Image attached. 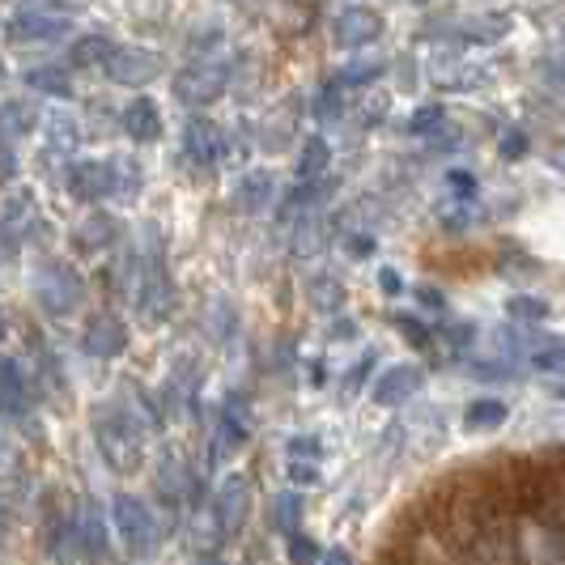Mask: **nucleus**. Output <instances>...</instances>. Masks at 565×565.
<instances>
[{"instance_id":"obj_1","label":"nucleus","mask_w":565,"mask_h":565,"mask_svg":"<svg viewBox=\"0 0 565 565\" xmlns=\"http://www.w3.org/2000/svg\"><path fill=\"white\" fill-rule=\"evenodd\" d=\"M94 443L115 472H137L145 463V434L124 404H103L94 413Z\"/></svg>"},{"instance_id":"obj_2","label":"nucleus","mask_w":565,"mask_h":565,"mask_svg":"<svg viewBox=\"0 0 565 565\" xmlns=\"http://www.w3.org/2000/svg\"><path fill=\"white\" fill-rule=\"evenodd\" d=\"M73 18H77V4L39 0V4L18 9V13L4 22V34H9V43H52L60 34H68Z\"/></svg>"},{"instance_id":"obj_3","label":"nucleus","mask_w":565,"mask_h":565,"mask_svg":"<svg viewBox=\"0 0 565 565\" xmlns=\"http://www.w3.org/2000/svg\"><path fill=\"white\" fill-rule=\"evenodd\" d=\"M111 532L119 536L128 557H149L158 544V519L137 493H115L111 498Z\"/></svg>"},{"instance_id":"obj_4","label":"nucleus","mask_w":565,"mask_h":565,"mask_svg":"<svg viewBox=\"0 0 565 565\" xmlns=\"http://www.w3.org/2000/svg\"><path fill=\"white\" fill-rule=\"evenodd\" d=\"M34 298L39 307L52 315V319H64L82 307V277L73 264H60V259H43L39 273H34Z\"/></svg>"},{"instance_id":"obj_5","label":"nucleus","mask_w":565,"mask_h":565,"mask_svg":"<svg viewBox=\"0 0 565 565\" xmlns=\"http://www.w3.org/2000/svg\"><path fill=\"white\" fill-rule=\"evenodd\" d=\"M124 170H128L124 158H77V162L68 167V192L77 200H85V204L119 196Z\"/></svg>"},{"instance_id":"obj_6","label":"nucleus","mask_w":565,"mask_h":565,"mask_svg":"<svg viewBox=\"0 0 565 565\" xmlns=\"http://www.w3.org/2000/svg\"><path fill=\"white\" fill-rule=\"evenodd\" d=\"M226 85H230L226 64H217V60H196V64H188V68L174 77V103L200 111V107L217 103V98L226 94Z\"/></svg>"},{"instance_id":"obj_7","label":"nucleus","mask_w":565,"mask_h":565,"mask_svg":"<svg viewBox=\"0 0 565 565\" xmlns=\"http://www.w3.org/2000/svg\"><path fill=\"white\" fill-rule=\"evenodd\" d=\"M247 514H252V481L234 472V477H226V481L217 484V498H213V527L222 532V540L238 536L243 523H247Z\"/></svg>"},{"instance_id":"obj_8","label":"nucleus","mask_w":565,"mask_h":565,"mask_svg":"<svg viewBox=\"0 0 565 565\" xmlns=\"http://www.w3.org/2000/svg\"><path fill=\"white\" fill-rule=\"evenodd\" d=\"M107 68V77L115 85H132V89H141V85L158 82L162 77V56L158 52H149V47H132V43H124V47H115L111 60L103 64Z\"/></svg>"},{"instance_id":"obj_9","label":"nucleus","mask_w":565,"mask_h":565,"mask_svg":"<svg viewBox=\"0 0 565 565\" xmlns=\"http://www.w3.org/2000/svg\"><path fill=\"white\" fill-rule=\"evenodd\" d=\"M379 34H383V13L370 9V4H353V9H344L337 22H332V39H337L344 52L370 47Z\"/></svg>"},{"instance_id":"obj_10","label":"nucleus","mask_w":565,"mask_h":565,"mask_svg":"<svg viewBox=\"0 0 565 565\" xmlns=\"http://www.w3.org/2000/svg\"><path fill=\"white\" fill-rule=\"evenodd\" d=\"M128 340H132L128 337V323L119 315H94L82 332V349L89 358H98V362H111V358H119L128 349Z\"/></svg>"},{"instance_id":"obj_11","label":"nucleus","mask_w":565,"mask_h":565,"mask_svg":"<svg viewBox=\"0 0 565 565\" xmlns=\"http://www.w3.org/2000/svg\"><path fill=\"white\" fill-rule=\"evenodd\" d=\"M183 153H188V162H196V167H217L222 162V153H226V137H222V128L213 124V119H188L183 124Z\"/></svg>"},{"instance_id":"obj_12","label":"nucleus","mask_w":565,"mask_h":565,"mask_svg":"<svg viewBox=\"0 0 565 565\" xmlns=\"http://www.w3.org/2000/svg\"><path fill=\"white\" fill-rule=\"evenodd\" d=\"M137 311H141L145 323H162L174 311V285H170L167 268L162 264H149L141 281V294H137Z\"/></svg>"},{"instance_id":"obj_13","label":"nucleus","mask_w":565,"mask_h":565,"mask_svg":"<svg viewBox=\"0 0 565 565\" xmlns=\"http://www.w3.org/2000/svg\"><path fill=\"white\" fill-rule=\"evenodd\" d=\"M217 429H222V434H217V443H213V463H217V459H230V455L247 443V434H252V417H247V408H243L238 396H230L226 404H222Z\"/></svg>"},{"instance_id":"obj_14","label":"nucleus","mask_w":565,"mask_h":565,"mask_svg":"<svg viewBox=\"0 0 565 565\" xmlns=\"http://www.w3.org/2000/svg\"><path fill=\"white\" fill-rule=\"evenodd\" d=\"M119 128H124L137 145L158 141V137H162V107L141 94V98H132V103L119 111Z\"/></svg>"},{"instance_id":"obj_15","label":"nucleus","mask_w":565,"mask_h":565,"mask_svg":"<svg viewBox=\"0 0 565 565\" xmlns=\"http://www.w3.org/2000/svg\"><path fill=\"white\" fill-rule=\"evenodd\" d=\"M73 540L82 548V557H107V519L89 498L77 507V523H73Z\"/></svg>"},{"instance_id":"obj_16","label":"nucleus","mask_w":565,"mask_h":565,"mask_svg":"<svg viewBox=\"0 0 565 565\" xmlns=\"http://www.w3.org/2000/svg\"><path fill=\"white\" fill-rule=\"evenodd\" d=\"M30 408V387H26V374L13 358H0V417L18 422L26 417Z\"/></svg>"},{"instance_id":"obj_17","label":"nucleus","mask_w":565,"mask_h":565,"mask_svg":"<svg viewBox=\"0 0 565 565\" xmlns=\"http://www.w3.org/2000/svg\"><path fill=\"white\" fill-rule=\"evenodd\" d=\"M115 238H119V222H115L111 213H89L82 226L73 230V252L77 255H98L115 247Z\"/></svg>"},{"instance_id":"obj_18","label":"nucleus","mask_w":565,"mask_h":565,"mask_svg":"<svg viewBox=\"0 0 565 565\" xmlns=\"http://www.w3.org/2000/svg\"><path fill=\"white\" fill-rule=\"evenodd\" d=\"M234 209L238 213H259V209H268L273 196H277V179L268 174V170H252V174H243L238 183H234Z\"/></svg>"},{"instance_id":"obj_19","label":"nucleus","mask_w":565,"mask_h":565,"mask_svg":"<svg viewBox=\"0 0 565 565\" xmlns=\"http://www.w3.org/2000/svg\"><path fill=\"white\" fill-rule=\"evenodd\" d=\"M422 392V370L417 366H387V374L374 383V399L379 404H404Z\"/></svg>"},{"instance_id":"obj_20","label":"nucleus","mask_w":565,"mask_h":565,"mask_svg":"<svg viewBox=\"0 0 565 565\" xmlns=\"http://www.w3.org/2000/svg\"><path fill=\"white\" fill-rule=\"evenodd\" d=\"M39 128V107L30 98H9L0 103V137L4 141H22Z\"/></svg>"},{"instance_id":"obj_21","label":"nucleus","mask_w":565,"mask_h":565,"mask_svg":"<svg viewBox=\"0 0 565 565\" xmlns=\"http://www.w3.org/2000/svg\"><path fill=\"white\" fill-rule=\"evenodd\" d=\"M26 85L34 94H47V98H60L68 103L73 98V73L60 68V64H39V68H26Z\"/></svg>"},{"instance_id":"obj_22","label":"nucleus","mask_w":565,"mask_h":565,"mask_svg":"<svg viewBox=\"0 0 565 565\" xmlns=\"http://www.w3.org/2000/svg\"><path fill=\"white\" fill-rule=\"evenodd\" d=\"M188 489H192V481H188V463H179L174 455H167L162 468H158V493H162V502H167L170 510H179L183 507V498H188Z\"/></svg>"},{"instance_id":"obj_23","label":"nucleus","mask_w":565,"mask_h":565,"mask_svg":"<svg viewBox=\"0 0 565 565\" xmlns=\"http://www.w3.org/2000/svg\"><path fill=\"white\" fill-rule=\"evenodd\" d=\"M115 47H119V43H111L107 34H82V39L68 47V60H73L77 68H94V64H107Z\"/></svg>"},{"instance_id":"obj_24","label":"nucleus","mask_w":565,"mask_h":565,"mask_svg":"<svg viewBox=\"0 0 565 565\" xmlns=\"http://www.w3.org/2000/svg\"><path fill=\"white\" fill-rule=\"evenodd\" d=\"M328 162H332L328 141H323V137H311V141L302 145V153H298V179H302V183H315V179L328 170Z\"/></svg>"},{"instance_id":"obj_25","label":"nucleus","mask_w":565,"mask_h":565,"mask_svg":"<svg viewBox=\"0 0 565 565\" xmlns=\"http://www.w3.org/2000/svg\"><path fill=\"white\" fill-rule=\"evenodd\" d=\"M268 519H273L277 532L294 536V532H298V519H302V498H298V493H277V498H273V510H268Z\"/></svg>"},{"instance_id":"obj_26","label":"nucleus","mask_w":565,"mask_h":565,"mask_svg":"<svg viewBox=\"0 0 565 565\" xmlns=\"http://www.w3.org/2000/svg\"><path fill=\"white\" fill-rule=\"evenodd\" d=\"M463 422L472 425V429H481V425H502L507 422V404H502V399H477V404L463 413Z\"/></svg>"},{"instance_id":"obj_27","label":"nucleus","mask_w":565,"mask_h":565,"mask_svg":"<svg viewBox=\"0 0 565 565\" xmlns=\"http://www.w3.org/2000/svg\"><path fill=\"white\" fill-rule=\"evenodd\" d=\"M289 481L319 484V459H289Z\"/></svg>"},{"instance_id":"obj_28","label":"nucleus","mask_w":565,"mask_h":565,"mask_svg":"<svg viewBox=\"0 0 565 565\" xmlns=\"http://www.w3.org/2000/svg\"><path fill=\"white\" fill-rule=\"evenodd\" d=\"M311 294H315V307H323V311H337L340 294H344V289H340L337 281H315Z\"/></svg>"},{"instance_id":"obj_29","label":"nucleus","mask_w":565,"mask_h":565,"mask_svg":"<svg viewBox=\"0 0 565 565\" xmlns=\"http://www.w3.org/2000/svg\"><path fill=\"white\" fill-rule=\"evenodd\" d=\"M323 455V443L319 438H289V459H319Z\"/></svg>"},{"instance_id":"obj_30","label":"nucleus","mask_w":565,"mask_h":565,"mask_svg":"<svg viewBox=\"0 0 565 565\" xmlns=\"http://www.w3.org/2000/svg\"><path fill=\"white\" fill-rule=\"evenodd\" d=\"M289 557H294V562H319L323 553H319L307 536H298V532H294V536H289Z\"/></svg>"},{"instance_id":"obj_31","label":"nucleus","mask_w":565,"mask_h":565,"mask_svg":"<svg viewBox=\"0 0 565 565\" xmlns=\"http://www.w3.org/2000/svg\"><path fill=\"white\" fill-rule=\"evenodd\" d=\"M315 115H319V119H337V115H340V94H337V85H328V89H323V98L315 103Z\"/></svg>"},{"instance_id":"obj_32","label":"nucleus","mask_w":565,"mask_h":565,"mask_svg":"<svg viewBox=\"0 0 565 565\" xmlns=\"http://www.w3.org/2000/svg\"><path fill=\"white\" fill-rule=\"evenodd\" d=\"M18 174V153H13V141L0 137V183H9Z\"/></svg>"},{"instance_id":"obj_33","label":"nucleus","mask_w":565,"mask_h":565,"mask_svg":"<svg viewBox=\"0 0 565 565\" xmlns=\"http://www.w3.org/2000/svg\"><path fill=\"white\" fill-rule=\"evenodd\" d=\"M434 124H443V111H438V107H425V111L413 115V132H434Z\"/></svg>"},{"instance_id":"obj_34","label":"nucleus","mask_w":565,"mask_h":565,"mask_svg":"<svg viewBox=\"0 0 565 565\" xmlns=\"http://www.w3.org/2000/svg\"><path fill=\"white\" fill-rule=\"evenodd\" d=\"M13 252H18V226L0 217V259H4V255H13Z\"/></svg>"},{"instance_id":"obj_35","label":"nucleus","mask_w":565,"mask_h":565,"mask_svg":"<svg viewBox=\"0 0 565 565\" xmlns=\"http://www.w3.org/2000/svg\"><path fill=\"white\" fill-rule=\"evenodd\" d=\"M379 285H383V294H399V289H404L399 273H392V268H383V273H379Z\"/></svg>"},{"instance_id":"obj_36","label":"nucleus","mask_w":565,"mask_h":565,"mask_svg":"<svg viewBox=\"0 0 565 565\" xmlns=\"http://www.w3.org/2000/svg\"><path fill=\"white\" fill-rule=\"evenodd\" d=\"M544 311H548L544 302H532V307L527 302H510V315H536V319H544Z\"/></svg>"},{"instance_id":"obj_37","label":"nucleus","mask_w":565,"mask_h":565,"mask_svg":"<svg viewBox=\"0 0 565 565\" xmlns=\"http://www.w3.org/2000/svg\"><path fill=\"white\" fill-rule=\"evenodd\" d=\"M451 183L455 188H463V192H472V188H477V179H472V174H463V170H451Z\"/></svg>"},{"instance_id":"obj_38","label":"nucleus","mask_w":565,"mask_h":565,"mask_svg":"<svg viewBox=\"0 0 565 565\" xmlns=\"http://www.w3.org/2000/svg\"><path fill=\"white\" fill-rule=\"evenodd\" d=\"M4 332H9V328H4V315H0V340H4Z\"/></svg>"},{"instance_id":"obj_39","label":"nucleus","mask_w":565,"mask_h":565,"mask_svg":"<svg viewBox=\"0 0 565 565\" xmlns=\"http://www.w3.org/2000/svg\"><path fill=\"white\" fill-rule=\"evenodd\" d=\"M4 77H9V73H4V64H0V85H4Z\"/></svg>"}]
</instances>
